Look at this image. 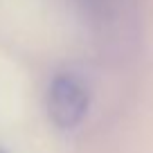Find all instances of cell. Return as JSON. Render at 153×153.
<instances>
[{
  "instance_id": "1",
  "label": "cell",
  "mask_w": 153,
  "mask_h": 153,
  "mask_svg": "<svg viewBox=\"0 0 153 153\" xmlns=\"http://www.w3.org/2000/svg\"><path fill=\"white\" fill-rule=\"evenodd\" d=\"M90 97L81 79L70 72H61L48 88V115L61 131H72L86 120Z\"/></svg>"
}]
</instances>
